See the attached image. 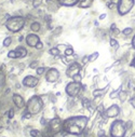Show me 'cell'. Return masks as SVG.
I'll return each instance as SVG.
<instances>
[{"label":"cell","instance_id":"74e56055","mask_svg":"<svg viewBox=\"0 0 135 137\" xmlns=\"http://www.w3.org/2000/svg\"><path fill=\"white\" fill-rule=\"evenodd\" d=\"M99 137H107V136H104V135H102V136H99Z\"/></svg>","mask_w":135,"mask_h":137},{"label":"cell","instance_id":"d6a6232c","mask_svg":"<svg viewBox=\"0 0 135 137\" xmlns=\"http://www.w3.org/2000/svg\"><path fill=\"white\" fill-rule=\"evenodd\" d=\"M61 58H62V61H63V63H65V64H66V63H68V61L66 58H65L64 56H62V57H61Z\"/></svg>","mask_w":135,"mask_h":137},{"label":"cell","instance_id":"ac0fdd59","mask_svg":"<svg viewBox=\"0 0 135 137\" xmlns=\"http://www.w3.org/2000/svg\"><path fill=\"white\" fill-rule=\"evenodd\" d=\"M49 53H50L51 55H53V56H57V55H58V53H59L58 48H53V49H51Z\"/></svg>","mask_w":135,"mask_h":137},{"label":"cell","instance_id":"1f68e13d","mask_svg":"<svg viewBox=\"0 0 135 137\" xmlns=\"http://www.w3.org/2000/svg\"><path fill=\"white\" fill-rule=\"evenodd\" d=\"M24 118H26V119H29V118H31V113L27 111V112L25 113V115H23V119H24Z\"/></svg>","mask_w":135,"mask_h":137},{"label":"cell","instance_id":"44dd1931","mask_svg":"<svg viewBox=\"0 0 135 137\" xmlns=\"http://www.w3.org/2000/svg\"><path fill=\"white\" fill-rule=\"evenodd\" d=\"M11 42H12V39L10 37H8V38H6V39L3 40V45L4 47H9V45L11 44Z\"/></svg>","mask_w":135,"mask_h":137},{"label":"cell","instance_id":"484cf974","mask_svg":"<svg viewBox=\"0 0 135 137\" xmlns=\"http://www.w3.org/2000/svg\"><path fill=\"white\" fill-rule=\"evenodd\" d=\"M132 28H125L123 30V34L124 35H130V34H132Z\"/></svg>","mask_w":135,"mask_h":137},{"label":"cell","instance_id":"7a4b0ae2","mask_svg":"<svg viewBox=\"0 0 135 137\" xmlns=\"http://www.w3.org/2000/svg\"><path fill=\"white\" fill-rule=\"evenodd\" d=\"M24 24H25V20L24 17L22 16H14L9 18L6 23V26L9 30L13 31V32H16V31L21 30L23 27H24Z\"/></svg>","mask_w":135,"mask_h":137},{"label":"cell","instance_id":"277c9868","mask_svg":"<svg viewBox=\"0 0 135 137\" xmlns=\"http://www.w3.org/2000/svg\"><path fill=\"white\" fill-rule=\"evenodd\" d=\"M125 133V124L122 121H116L111 125V136L113 137H123Z\"/></svg>","mask_w":135,"mask_h":137},{"label":"cell","instance_id":"83f0119b","mask_svg":"<svg viewBox=\"0 0 135 137\" xmlns=\"http://www.w3.org/2000/svg\"><path fill=\"white\" fill-rule=\"evenodd\" d=\"M40 3H41V0H34V1H33V4H34L35 8L39 7V6H40Z\"/></svg>","mask_w":135,"mask_h":137},{"label":"cell","instance_id":"8d00e7d4","mask_svg":"<svg viewBox=\"0 0 135 137\" xmlns=\"http://www.w3.org/2000/svg\"><path fill=\"white\" fill-rule=\"evenodd\" d=\"M2 132H3V127H1V126H0V134H1Z\"/></svg>","mask_w":135,"mask_h":137},{"label":"cell","instance_id":"4dcf8cb0","mask_svg":"<svg viewBox=\"0 0 135 137\" xmlns=\"http://www.w3.org/2000/svg\"><path fill=\"white\" fill-rule=\"evenodd\" d=\"M117 43H118V42H117V40H115V39H111V40H110V45H111V47H115V45H117Z\"/></svg>","mask_w":135,"mask_h":137},{"label":"cell","instance_id":"e575fe53","mask_svg":"<svg viewBox=\"0 0 135 137\" xmlns=\"http://www.w3.org/2000/svg\"><path fill=\"white\" fill-rule=\"evenodd\" d=\"M105 17H106V14H102L101 16H99V18H101V20H104Z\"/></svg>","mask_w":135,"mask_h":137},{"label":"cell","instance_id":"9a60e30c","mask_svg":"<svg viewBox=\"0 0 135 137\" xmlns=\"http://www.w3.org/2000/svg\"><path fill=\"white\" fill-rule=\"evenodd\" d=\"M79 1H80L79 6L81 7V8H89L93 2V0H79Z\"/></svg>","mask_w":135,"mask_h":137},{"label":"cell","instance_id":"30bf717a","mask_svg":"<svg viewBox=\"0 0 135 137\" xmlns=\"http://www.w3.org/2000/svg\"><path fill=\"white\" fill-rule=\"evenodd\" d=\"M39 37L37 36V35H34V34H30L27 36L26 38V42H27V44L29 47H35L36 48V45L38 44V42H39Z\"/></svg>","mask_w":135,"mask_h":137},{"label":"cell","instance_id":"ba28073f","mask_svg":"<svg viewBox=\"0 0 135 137\" xmlns=\"http://www.w3.org/2000/svg\"><path fill=\"white\" fill-rule=\"evenodd\" d=\"M47 81L49 82H55L57 79L59 78V72L57 71V69L55 68H51L49 69V71L47 72Z\"/></svg>","mask_w":135,"mask_h":137},{"label":"cell","instance_id":"3957f363","mask_svg":"<svg viewBox=\"0 0 135 137\" xmlns=\"http://www.w3.org/2000/svg\"><path fill=\"white\" fill-rule=\"evenodd\" d=\"M42 108V99L39 96H34L27 103V111L30 112L31 115H36Z\"/></svg>","mask_w":135,"mask_h":137},{"label":"cell","instance_id":"cb8c5ba5","mask_svg":"<svg viewBox=\"0 0 135 137\" xmlns=\"http://www.w3.org/2000/svg\"><path fill=\"white\" fill-rule=\"evenodd\" d=\"M73 81L75 82H79V83H80V81H81V76L79 75V73L78 75H75L73 77Z\"/></svg>","mask_w":135,"mask_h":137},{"label":"cell","instance_id":"ffe728a7","mask_svg":"<svg viewBox=\"0 0 135 137\" xmlns=\"http://www.w3.org/2000/svg\"><path fill=\"white\" fill-rule=\"evenodd\" d=\"M106 92V89L105 90H96V91H94V92H93V95L94 96H99V95H102V94H104V93Z\"/></svg>","mask_w":135,"mask_h":137},{"label":"cell","instance_id":"8fae6325","mask_svg":"<svg viewBox=\"0 0 135 137\" xmlns=\"http://www.w3.org/2000/svg\"><path fill=\"white\" fill-rule=\"evenodd\" d=\"M13 101H14V104L16 105L17 108H23V107L25 106L24 98L21 95H18V94H14V95H13Z\"/></svg>","mask_w":135,"mask_h":137},{"label":"cell","instance_id":"7402d4cb","mask_svg":"<svg viewBox=\"0 0 135 137\" xmlns=\"http://www.w3.org/2000/svg\"><path fill=\"white\" fill-rule=\"evenodd\" d=\"M97 57H99V53H97V52H95V53H93L91 56H89V59H90V62H94Z\"/></svg>","mask_w":135,"mask_h":137},{"label":"cell","instance_id":"7c38bea8","mask_svg":"<svg viewBox=\"0 0 135 137\" xmlns=\"http://www.w3.org/2000/svg\"><path fill=\"white\" fill-rule=\"evenodd\" d=\"M106 113H107V115H108L109 118H113V117H116V115H117L119 113V107L117 106V105H113V106L109 107V108L107 109Z\"/></svg>","mask_w":135,"mask_h":137},{"label":"cell","instance_id":"e0dca14e","mask_svg":"<svg viewBox=\"0 0 135 137\" xmlns=\"http://www.w3.org/2000/svg\"><path fill=\"white\" fill-rule=\"evenodd\" d=\"M30 29L33 31H39L40 30V24L39 23H37V22H34L30 25Z\"/></svg>","mask_w":135,"mask_h":137},{"label":"cell","instance_id":"52a82bcc","mask_svg":"<svg viewBox=\"0 0 135 137\" xmlns=\"http://www.w3.org/2000/svg\"><path fill=\"white\" fill-rule=\"evenodd\" d=\"M38 82H39L38 78L34 77V76H27V77L23 80V84L27 87H35L37 84H38Z\"/></svg>","mask_w":135,"mask_h":137},{"label":"cell","instance_id":"836d02e7","mask_svg":"<svg viewBox=\"0 0 135 137\" xmlns=\"http://www.w3.org/2000/svg\"><path fill=\"white\" fill-rule=\"evenodd\" d=\"M131 104H132V106L135 107V98H133L132 101H131Z\"/></svg>","mask_w":135,"mask_h":137},{"label":"cell","instance_id":"d4e9b609","mask_svg":"<svg viewBox=\"0 0 135 137\" xmlns=\"http://www.w3.org/2000/svg\"><path fill=\"white\" fill-rule=\"evenodd\" d=\"M38 134H39V132L37 131V130H31V132H30L31 137H37V135Z\"/></svg>","mask_w":135,"mask_h":137},{"label":"cell","instance_id":"4fadbf2b","mask_svg":"<svg viewBox=\"0 0 135 137\" xmlns=\"http://www.w3.org/2000/svg\"><path fill=\"white\" fill-rule=\"evenodd\" d=\"M15 52L17 54V57L18 58H22V57H25L27 55V50L25 48H23V47H18V48L15 49Z\"/></svg>","mask_w":135,"mask_h":137},{"label":"cell","instance_id":"8992f818","mask_svg":"<svg viewBox=\"0 0 135 137\" xmlns=\"http://www.w3.org/2000/svg\"><path fill=\"white\" fill-rule=\"evenodd\" d=\"M81 90V84L79 82H71L66 87V93L69 96H77Z\"/></svg>","mask_w":135,"mask_h":137},{"label":"cell","instance_id":"f546056e","mask_svg":"<svg viewBox=\"0 0 135 137\" xmlns=\"http://www.w3.org/2000/svg\"><path fill=\"white\" fill-rule=\"evenodd\" d=\"M43 48V44H42V42L41 41H39L38 42V44L36 45V49H38V50H41V49Z\"/></svg>","mask_w":135,"mask_h":137},{"label":"cell","instance_id":"603a6c76","mask_svg":"<svg viewBox=\"0 0 135 137\" xmlns=\"http://www.w3.org/2000/svg\"><path fill=\"white\" fill-rule=\"evenodd\" d=\"M73 54V50L71 48H67L66 50H65V55L66 56H70Z\"/></svg>","mask_w":135,"mask_h":137},{"label":"cell","instance_id":"d590c367","mask_svg":"<svg viewBox=\"0 0 135 137\" xmlns=\"http://www.w3.org/2000/svg\"><path fill=\"white\" fill-rule=\"evenodd\" d=\"M132 43H133V47L135 48V37L133 38V40H132Z\"/></svg>","mask_w":135,"mask_h":137},{"label":"cell","instance_id":"5bb4252c","mask_svg":"<svg viewBox=\"0 0 135 137\" xmlns=\"http://www.w3.org/2000/svg\"><path fill=\"white\" fill-rule=\"evenodd\" d=\"M59 3L63 4V6H66V7H71L73 4L79 2V0H58Z\"/></svg>","mask_w":135,"mask_h":137},{"label":"cell","instance_id":"d6986e66","mask_svg":"<svg viewBox=\"0 0 135 137\" xmlns=\"http://www.w3.org/2000/svg\"><path fill=\"white\" fill-rule=\"evenodd\" d=\"M8 57L9 58H17V54H16V52H15V50L10 51L8 53Z\"/></svg>","mask_w":135,"mask_h":137},{"label":"cell","instance_id":"2e32d148","mask_svg":"<svg viewBox=\"0 0 135 137\" xmlns=\"http://www.w3.org/2000/svg\"><path fill=\"white\" fill-rule=\"evenodd\" d=\"M51 127H52V130H54V131H56L57 129L59 127V125H61V122H59L58 119H54V120L51 121V123H50Z\"/></svg>","mask_w":135,"mask_h":137},{"label":"cell","instance_id":"5b68a950","mask_svg":"<svg viewBox=\"0 0 135 137\" xmlns=\"http://www.w3.org/2000/svg\"><path fill=\"white\" fill-rule=\"evenodd\" d=\"M134 6V0H119L118 10L120 14H127L131 11V9Z\"/></svg>","mask_w":135,"mask_h":137},{"label":"cell","instance_id":"9c48e42d","mask_svg":"<svg viewBox=\"0 0 135 137\" xmlns=\"http://www.w3.org/2000/svg\"><path fill=\"white\" fill-rule=\"evenodd\" d=\"M80 65L77 64V63H73V64H71L70 66H69V68H68L67 72H66V75L68 76V77H70V78H73L75 75H78L79 71H80Z\"/></svg>","mask_w":135,"mask_h":137},{"label":"cell","instance_id":"f35d334b","mask_svg":"<svg viewBox=\"0 0 135 137\" xmlns=\"http://www.w3.org/2000/svg\"><path fill=\"white\" fill-rule=\"evenodd\" d=\"M131 137H135V134H133V135H132V136H131Z\"/></svg>","mask_w":135,"mask_h":137},{"label":"cell","instance_id":"6da1fadb","mask_svg":"<svg viewBox=\"0 0 135 137\" xmlns=\"http://www.w3.org/2000/svg\"><path fill=\"white\" fill-rule=\"evenodd\" d=\"M88 119L85 117H75L70 118L64 123V130L70 134L79 135L81 134L85 125H87Z\"/></svg>","mask_w":135,"mask_h":137},{"label":"cell","instance_id":"ab89813d","mask_svg":"<svg viewBox=\"0 0 135 137\" xmlns=\"http://www.w3.org/2000/svg\"><path fill=\"white\" fill-rule=\"evenodd\" d=\"M134 65H135V64H134Z\"/></svg>","mask_w":135,"mask_h":137},{"label":"cell","instance_id":"4316f807","mask_svg":"<svg viewBox=\"0 0 135 137\" xmlns=\"http://www.w3.org/2000/svg\"><path fill=\"white\" fill-rule=\"evenodd\" d=\"M43 72H44V68L43 67H38L37 68V73H38V75H42Z\"/></svg>","mask_w":135,"mask_h":137},{"label":"cell","instance_id":"f1b7e54d","mask_svg":"<svg viewBox=\"0 0 135 137\" xmlns=\"http://www.w3.org/2000/svg\"><path fill=\"white\" fill-rule=\"evenodd\" d=\"M8 117H9V119H12V118L14 117V110H10L9 111V115H8Z\"/></svg>","mask_w":135,"mask_h":137}]
</instances>
